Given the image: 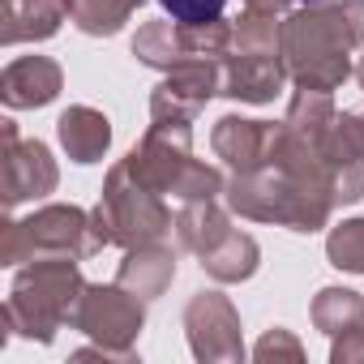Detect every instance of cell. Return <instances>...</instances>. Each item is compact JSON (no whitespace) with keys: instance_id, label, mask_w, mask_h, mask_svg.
<instances>
[{"instance_id":"1","label":"cell","mask_w":364,"mask_h":364,"mask_svg":"<svg viewBox=\"0 0 364 364\" xmlns=\"http://www.w3.org/2000/svg\"><path fill=\"white\" fill-rule=\"evenodd\" d=\"M364 48V0H326L283 18L279 56L304 90H338L351 77V52Z\"/></svg>"},{"instance_id":"2","label":"cell","mask_w":364,"mask_h":364,"mask_svg":"<svg viewBox=\"0 0 364 364\" xmlns=\"http://www.w3.org/2000/svg\"><path fill=\"white\" fill-rule=\"evenodd\" d=\"M82 291H86V279L77 270V257H35L26 270L14 274L9 300L0 309L5 330L35 343H52L65 321L73 326Z\"/></svg>"},{"instance_id":"3","label":"cell","mask_w":364,"mask_h":364,"mask_svg":"<svg viewBox=\"0 0 364 364\" xmlns=\"http://www.w3.org/2000/svg\"><path fill=\"white\" fill-rule=\"evenodd\" d=\"M112 245V232L99 206L86 215L82 206H43L26 219H9L0 236V262L18 266L35 257H95Z\"/></svg>"},{"instance_id":"4","label":"cell","mask_w":364,"mask_h":364,"mask_svg":"<svg viewBox=\"0 0 364 364\" xmlns=\"http://www.w3.org/2000/svg\"><path fill=\"white\" fill-rule=\"evenodd\" d=\"M223 202L240 219L279 223V228H291V232H321L330 223V210H334L330 198L296 185L291 176H283L274 167L236 171V180L223 189Z\"/></svg>"},{"instance_id":"5","label":"cell","mask_w":364,"mask_h":364,"mask_svg":"<svg viewBox=\"0 0 364 364\" xmlns=\"http://www.w3.org/2000/svg\"><path fill=\"white\" fill-rule=\"evenodd\" d=\"M99 215L112 232V245H124V249H137V245H159L176 219L171 210L163 206V193L146 189L141 180L124 167V159L107 171L103 180V198H99Z\"/></svg>"},{"instance_id":"6","label":"cell","mask_w":364,"mask_h":364,"mask_svg":"<svg viewBox=\"0 0 364 364\" xmlns=\"http://www.w3.org/2000/svg\"><path fill=\"white\" fill-rule=\"evenodd\" d=\"M236 43V26L215 18V22H146L133 35V56L150 69H176L185 60H223Z\"/></svg>"},{"instance_id":"7","label":"cell","mask_w":364,"mask_h":364,"mask_svg":"<svg viewBox=\"0 0 364 364\" xmlns=\"http://www.w3.org/2000/svg\"><path fill=\"white\" fill-rule=\"evenodd\" d=\"M146 326V300H137L129 287L120 283H86L82 304L73 313V330L90 334L99 347H112L120 355L133 360V338Z\"/></svg>"},{"instance_id":"8","label":"cell","mask_w":364,"mask_h":364,"mask_svg":"<svg viewBox=\"0 0 364 364\" xmlns=\"http://www.w3.org/2000/svg\"><path fill=\"white\" fill-rule=\"evenodd\" d=\"M124 167L146 189L176 198L180 180L193 167V129H189V120H150L146 137L124 154Z\"/></svg>"},{"instance_id":"9","label":"cell","mask_w":364,"mask_h":364,"mask_svg":"<svg viewBox=\"0 0 364 364\" xmlns=\"http://www.w3.org/2000/svg\"><path fill=\"white\" fill-rule=\"evenodd\" d=\"M185 334L202 364H236L245 360L240 313L223 291H198L185 304Z\"/></svg>"},{"instance_id":"10","label":"cell","mask_w":364,"mask_h":364,"mask_svg":"<svg viewBox=\"0 0 364 364\" xmlns=\"http://www.w3.org/2000/svg\"><path fill=\"white\" fill-rule=\"evenodd\" d=\"M0 146H5V206H22V202H35V198H48L56 193L60 185V167L52 159V150L43 141H22L18 137V124L5 120L0 124Z\"/></svg>"},{"instance_id":"11","label":"cell","mask_w":364,"mask_h":364,"mask_svg":"<svg viewBox=\"0 0 364 364\" xmlns=\"http://www.w3.org/2000/svg\"><path fill=\"white\" fill-rule=\"evenodd\" d=\"M223 90V60H185L163 73L150 95V120H189Z\"/></svg>"},{"instance_id":"12","label":"cell","mask_w":364,"mask_h":364,"mask_svg":"<svg viewBox=\"0 0 364 364\" xmlns=\"http://www.w3.org/2000/svg\"><path fill=\"white\" fill-rule=\"evenodd\" d=\"M287 77V65L279 56V48H236L223 56V90L228 99L236 103H270L279 90H283Z\"/></svg>"},{"instance_id":"13","label":"cell","mask_w":364,"mask_h":364,"mask_svg":"<svg viewBox=\"0 0 364 364\" xmlns=\"http://www.w3.org/2000/svg\"><path fill=\"white\" fill-rule=\"evenodd\" d=\"M65 86V73L52 56H18L5 65L0 73V99L14 112H26V107H48Z\"/></svg>"},{"instance_id":"14","label":"cell","mask_w":364,"mask_h":364,"mask_svg":"<svg viewBox=\"0 0 364 364\" xmlns=\"http://www.w3.org/2000/svg\"><path fill=\"white\" fill-rule=\"evenodd\" d=\"M270 120H245V116H223L210 133L215 154L232 167V171H257L266 167V150H270Z\"/></svg>"},{"instance_id":"15","label":"cell","mask_w":364,"mask_h":364,"mask_svg":"<svg viewBox=\"0 0 364 364\" xmlns=\"http://www.w3.org/2000/svg\"><path fill=\"white\" fill-rule=\"evenodd\" d=\"M69 18L65 0H5L0 5V43L18 48V43H43L60 31Z\"/></svg>"},{"instance_id":"16","label":"cell","mask_w":364,"mask_h":364,"mask_svg":"<svg viewBox=\"0 0 364 364\" xmlns=\"http://www.w3.org/2000/svg\"><path fill=\"white\" fill-rule=\"evenodd\" d=\"M56 137H60V146H65V154L73 163H99L107 154V146H112V120L99 107L73 103V107L60 112Z\"/></svg>"},{"instance_id":"17","label":"cell","mask_w":364,"mask_h":364,"mask_svg":"<svg viewBox=\"0 0 364 364\" xmlns=\"http://www.w3.org/2000/svg\"><path fill=\"white\" fill-rule=\"evenodd\" d=\"M176 279V253L159 240V245H137L124 253L120 270H116V283L129 287L137 300H159Z\"/></svg>"},{"instance_id":"18","label":"cell","mask_w":364,"mask_h":364,"mask_svg":"<svg viewBox=\"0 0 364 364\" xmlns=\"http://www.w3.org/2000/svg\"><path fill=\"white\" fill-rule=\"evenodd\" d=\"M257 266H262L257 240H253L249 232H236V228H232L215 249L202 253V270H206L215 283H245V279L257 274Z\"/></svg>"},{"instance_id":"19","label":"cell","mask_w":364,"mask_h":364,"mask_svg":"<svg viewBox=\"0 0 364 364\" xmlns=\"http://www.w3.org/2000/svg\"><path fill=\"white\" fill-rule=\"evenodd\" d=\"M228 232H232V219H228V210L219 206V198H215V202H185V210L176 215V236H180V245L193 249L198 257H202L206 249H215Z\"/></svg>"},{"instance_id":"20","label":"cell","mask_w":364,"mask_h":364,"mask_svg":"<svg viewBox=\"0 0 364 364\" xmlns=\"http://www.w3.org/2000/svg\"><path fill=\"white\" fill-rule=\"evenodd\" d=\"M69 22L90 35V39H107L116 31H124V22L141 9V0H65Z\"/></svg>"},{"instance_id":"21","label":"cell","mask_w":364,"mask_h":364,"mask_svg":"<svg viewBox=\"0 0 364 364\" xmlns=\"http://www.w3.org/2000/svg\"><path fill=\"white\" fill-rule=\"evenodd\" d=\"M309 313H313V326L334 338V334H347V330L364 326V296L351 291V287H321L313 296Z\"/></svg>"},{"instance_id":"22","label":"cell","mask_w":364,"mask_h":364,"mask_svg":"<svg viewBox=\"0 0 364 364\" xmlns=\"http://www.w3.org/2000/svg\"><path fill=\"white\" fill-rule=\"evenodd\" d=\"M326 257L334 270L364 274V219H347L326 236Z\"/></svg>"},{"instance_id":"23","label":"cell","mask_w":364,"mask_h":364,"mask_svg":"<svg viewBox=\"0 0 364 364\" xmlns=\"http://www.w3.org/2000/svg\"><path fill=\"white\" fill-rule=\"evenodd\" d=\"M253 355L262 360V364H279V360H291V364H300L304 360V347H300V338L291 334V330H283V326H274V330H266L262 334V343L253 347Z\"/></svg>"},{"instance_id":"24","label":"cell","mask_w":364,"mask_h":364,"mask_svg":"<svg viewBox=\"0 0 364 364\" xmlns=\"http://www.w3.org/2000/svg\"><path fill=\"white\" fill-rule=\"evenodd\" d=\"M159 5L176 18V22H215L223 18L228 0H159Z\"/></svg>"},{"instance_id":"25","label":"cell","mask_w":364,"mask_h":364,"mask_svg":"<svg viewBox=\"0 0 364 364\" xmlns=\"http://www.w3.org/2000/svg\"><path fill=\"white\" fill-rule=\"evenodd\" d=\"M360 360H364V326H355L347 334H334L330 364H360Z\"/></svg>"},{"instance_id":"26","label":"cell","mask_w":364,"mask_h":364,"mask_svg":"<svg viewBox=\"0 0 364 364\" xmlns=\"http://www.w3.org/2000/svg\"><path fill=\"white\" fill-rule=\"evenodd\" d=\"M245 14H262V18H287L291 0H245Z\"/></svg>"},{"instance_id":"27","label":"cell","mask_w":364,"mask_h":364,"mask_svg":"<svg viewBox=\"0 0 364 364\" xmlns=\"http://www.w3.org/2000/svg\"><path fill=\"white\" fill-rule=\"evenodd\" d=\"M355 77H360V90H364V56H360V65H355Z\"/></svg>"},{"instance_id":"28","label":"cell","mask_w":364,"mask_h":364,"mask_svg":"<svg viewBox=\"0 0 364 364\" xmlns=\"http://www.w3.org/2000/svg\"><path fill=\"white\" fill-rule=\"evenodd\" d=\"M355 120H360V137H364V112H360V116H355Z\"/></svg>"},{"instance_id":"29","label":"cell","mask_w":364,"mask_h":364,"mask_svg":"<svg viewBox=\"0 0 364 364\" xmlns=\"http://www.w3.org/2000/svg\"><path fill=\"white\" fill-rule=\"evenodd\" d=\"M300 5H326V0H300Z\"/></svg>"}]
</instances>
